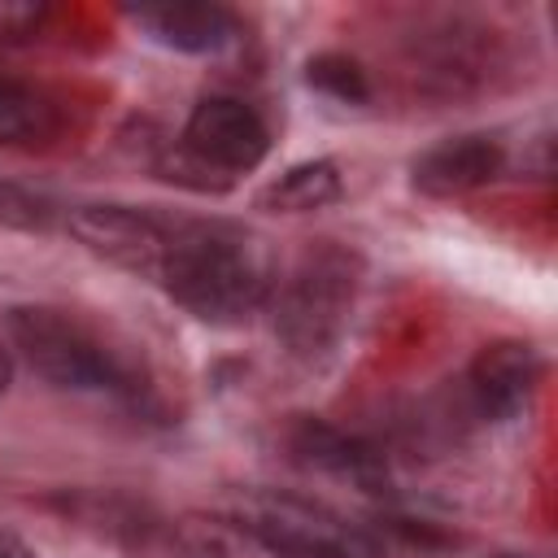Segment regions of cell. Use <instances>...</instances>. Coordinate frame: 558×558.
I'll use <instances>...</instances> for the list:
<instances>
[{"label": "cell", "mask_w": 558, "mask_h": 558, "mask_svg": "<svg viewBox=\"0 0 558 558\" xmlns=\"http://www.w3.org/2000/svg\"><path fill=\"white\" fill-rule=\"evenodd\" d=\"M157 283L205 323H240L270 301L275 266L266 244L235 222L174 218Z\"/></svg>", "instance_id": "cell-1"}, {"label": "cell", "mask_w": 558, "mask_h": 558, "mask_svg": "<svg viewBox=\"0 0 558 558\" xmlns=\"http://www.w3.org/2000/svg\"><path fill=\"white\" fill-rule=\"evenodd\" d=\"M4 327H9L13 349L31 362V371L57 388H74V392H135L140 388L131 357L70 310L17 305L9 310Z\"/></svg>", "instance_id": "cell-2"}, {"label": "cell", "mask_w": 558, "mask_h": 558, "mask_svg": "<svg viewBox=\"0 0 558 558\" xmlns=\"http://www.w3.org/2000/svg\"><path fill=\"white\" fill-rule=\"evenodd\" d=\"M275 292V336L292 357H327L344 331L357 292V257L340 244L310 248Z\"/></svg>", "instance_id": "cell-3"}, {"label": "cell", "mask_w": 558, "mask_h": 558, "mask_svg": "<svg viewBox=\"0 0 558 558\" xmlns=\"http://www.w3.org/2000/svg\"><path fill=\"white\" fill-rule=\"evenodd\" d=\"M222 514L262 532L296 558H384V545L371 527L331 510L327 501L279 493V488H240L222 506Z\"/></svg>", "instance_id": "cell-4"}, {"label": "cell", "mask_w": 558, "mask_h": 558, "mask_svg": "<svg viewBox=\"0 0 558 558\" xmlns=\"http://www.w3.org/2000/svg\"><path fill=\"white\" fill-rule=\"evenodd\" d=\"M201 166H209L214 174H244L253 166L266 161L270 153V131L262 122V113L235 96H205L187 126H183V140H179Z\"/></svg>", "instance_id": "cell-5"}, {"label": "cell", "mask_w": 558, "mask_h": 558, "mask_svg": "<svg viewBox=\"0 0 558 558\" xmlns=\"http://www.w3.org/2000/svg\"><path fill=\"white\" fill-rule=\"evenodd\" d=\"M170 214L157 209H135V205H109V201H92V205H74L70 209V231L100 257H109L113 266H126L135 275L157 279L166 240H170Z\"/></svg>", "instance_id": "cell-6"}, {"label": "cell", "mask_w": 558, "mask_h": 558, "mask_svg": "<svg viewBox=\"0 0 558 558\" xmlns=\"http://www.w3.org/2000/svg\"><path fill=\"white\" fill-rule=\"evenodd\" d=\"M541 384V353L527 340H493L475 353L466 371L471 401L484 418H519Z\"/></svg>", "instance_id": "cell-7"}, {"label": "cell", "mask_w": 558, "mask_h": 558, "mask_svg": "<svg viewBox=\"0 0 558 558\" xmlns=\"http://www.w3.org/2000/svg\"><path fill=\"white\" fill-rule=\"evenodd\" d=\"M288 449L296 453L301 466L310 471H323V475H336V480H349L366 493H384L388 488V466H384V453L375 445H366L362 436L344 432V427H331L323 418H296L292 432H288Z\"/></svg>", "instance_id": "cell-8"}, {"label": "cell", "mask_w": 558, "mask_h": 558, "mask_svg": "<svg viewBox=\"0 0 558 558\" xmlns=\"http://www.w3.org/2000/svg\"><path fill=\"white\" fill-rule=\"evenodd\" d=\"M506 153L493 135H449L414 157L410 179L423 196H462L501 174Z\"/></svg>", "instance_id": "cell-9"}, {"label": "cell", "mask_w": 558, "mask_h": 558, "mask_svg": "<svg viewBox=\"0 0 558 558\" xmlns=\"http://www.w3.org/2000/svg\"><path fill=\"white\" fill-rule=\"evenodd\" d=\"M135 22L174 52H222L240 39V17L222 4L174 0V4H140Z\"/></svg>", "instance_id": "cell-10"}, {"label": "cell", "mask_w": 558, "mask_h": 558, "mask_svg": "<svg viewBox=\"0 0 558 558\" xmlns=\"http://www.w3.org/2000/svg\"><path fill=\"white\" fill-rule=\"evenodd\" d=\"M183 541L201 554V558H296L283 545L266 541L262 532L244 527L240 519L214 510V514H192L183 523Z\"/></svg>", "instance_id": "cell-11"}, {"label": "cell", "mask_w": 558, "mask_h": 558, "mask_svg": "<svg viewBox=\"0 0 558 558\" xmlns=\"http://www.w3.org/2000/svg\"><path fill=\"white\" fill-rule=\"evenodd\" d=\"M57 135V109L35 87L0 78V148L48 144Z\"/></svg>", "instance_id": "cell-12"}, {"label": "cell", "mask_w": 558, "mask_h": 558, "mask_svg": "<svg viewBox=\"0 0 558 558\" xmlns=\"http://www.w3.org/2000/svg\"><path fill=\"white\" fill-rule=\"evenodd\" d=\"M336 196H340V170L318 157V161H301L288 174H279L262 192V205L275 214H310V209L331 205Z\"/></svg>", "instance_id": "cell-13"}, {"label": "cell", "mask_w": 558, "mask_h": 558, "mask_svg": "<svg viewBox=\"0 0 558 558\" xmlns=\"http://www.w3.org/2000/svg\"><path fill=\"white\" fill-rule=\"evenodd\" d=\"M305 83H310L314 92L340 100V105H362V100H371V78H366V70H362L353 57H344V52H318V57H310Z\"/></svg>", "instance_id": "cell-14"}, {"label": "cell", "mask_w": 558, "mask_h": 558, "mask_svg": "<svg viewBox=\"0 0 558 558\" xmlns=\"http://www.w3.org/2000/svg\"><path fill=\"white\" fill-rule=\"evenodd\" d=\"M0 227H13V231H48L52 227V205L39 192L0 179Z\"/></svg>", "instance_id": "cell-15"}, {"label": "cell", "mask_w": 558, "mask_h": 558, "mask_svg": "<svg viewBox=\"0 0 558 558\" xmlns=\"http://www.w3.org/2000/svg\"><path fill=\"white\" fill-rule=\"evenodd\" d=\"M48 9L39 0H0V39L4 44H17V39H31L39 35Z\"/></svg>", "instance_id": "cell-16"}, {"label": "cell", "mask_w": 558, "mask_h": 558, "mask_svg": "<svg viewBox=\"0 0 558 558\" xmlns=\"http://www.w3.org/2000/svg\"><path fill=\"white\" fill-rule=\"evenodd\" d=\"M0 558H35V549L17 536V532H9V527H0Z\"/></svg>", "instance_id": "cell-17"}, {"label": "cell", "mask_w": 558, "mask_h": 558, "mask_svg": "<svg viewBox=\"0 0 558 558\" xmlns=\"http://www.w3.org/2000/svg\"><path fill=\"white\" fill-rule=\"evenodd\" d=\"M9 379H13V357H9V349L0 344V397H4V388H9Z\"/></svg>", "instance_id": "cell-18"}, {"label": "cell", "mask_w": 558, "mask_h": 558, "mask_svg": "<svg viewBox=\"0 0 558 558\" xmlns=\"http://www.w3.org/2000/svg\"><path fill=\"white\" fill-rule=\"evenodd\" d=\"M493 558H527V554H493Z\"/></svg>", "instance_id": "cell-19"}]
</instances>
